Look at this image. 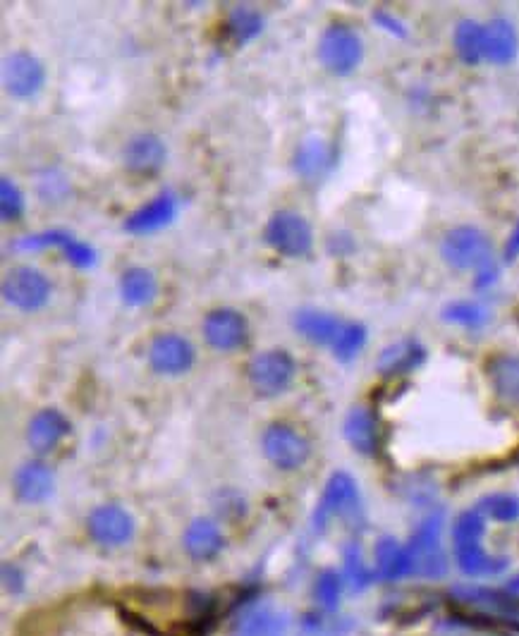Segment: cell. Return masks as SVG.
<instances>
[{
  "instance_id": "ffe728a7",
  "label": "cell",
  "mask_w": 519,
  "mask_h": 636,
  "mask_svg": "<svg viewBox=\"0 0 519 636\" xmlns=\"http://www.w3.org/2000/svg\"><path fill=\"white\" fill-rule=\"evenodd\" d=\"M288 617L271 605H256L244 610L232 625L228 636H288Z\"/></svg>"
},
{
  "instance_id": "30bf717a",
  "label": "cell",
  "mask_w": 519,
  "mask_h": 636,
  "mask_svg": "<svg viewBox=\"0 0 519 636\" xmlns=\"http://www.w3.org/2000/svg\"><path fill=\"white\" fill-rule=\"evenodd\" d=\"M146 359H149L151 371L158 373V376H182L197 362V350H194V345L185 335L158 333L149 342Z\"/></svg>"
},
{
  "instance_id": "e0dca14e",
  "label": "cell",
  "mask_w": 519,
  "mask_h": 636,
  "mask_svg": "<svg viewBox=\"0 0 519 636\" xmlns=\"http://www.w3.org/2000/svg\"><path fill=\"white\" fill-rule=\"evenodd\" d=\"M72 431L70 419L60 409L46 407L36 412L27 426V443L36 455H48L60 445L67 433Z\"/></svg>"
},
{
  "instance_id": "4dcf8cb0",
  "label": "cell",
  "mask_w": 519,
  "mask_h": 636,
  "mask_svg": "<svg viewBox=\"0 0 519 636\" xmlns=\"http://www.w3.org/2000/svg\"><path fill=\"white\" fill-rule=\"evenodd\" d=\"M366 338H369V333H366L364 323H357V321L343 323L338 338H335V342L331 345L333 357L338 359V362H352V359L364 350Z\"/></svg>"
},
{
  "instance_id": "6da1fadb",
  "label": "cell",
  "mask_w": 519,
  "mask_h": 636,
  "mask_svg": "<svg viewBox=\"0 0 519 636\" xmlns=\"http://www.w3.org/2000/svg\"><path fill=\"white\" fill-rule=\"evenodd\" d=\"M443 261L455 271H484L493 266V244L484 230L474 225H457L441 240Z\"/></svg>"
},
{
  "instance_id": "9c48e42d",
  "label": "cell",
  "mask_w": 519,
  "mask_h": 636,
  "mask_svg": "<svg viewBox=\"0 0 519 636\" xmlns=\"http://www.w3.org/2000/svg\"><path fill=\"white\" fill-rule=\"evenodd\" d=\"M46 84V65L32 51H12L3 63V87L15 99H34Z\"/></svg>"
},
{
  "instance_id": "d6a6232c",
  "label": "cell",
  "mask_w": 519,
  "mask_h": 636,
  "mask_svg": "<svg viewBox=\"0 0 519 636\" xmlns=\"http://www.w3.org/2000/svg\"><path fill=\"white\" fill-rule=\"evenodd\" d=\"M443 321L455 323V326H464V328H481L488 321V311L476 302H453L443 309Z\"/></svg>"
},
{
  "instance_id": "5bb4252c",
  "label": "cell",
  "mask_w": 519,
  "mask_h": 636,
  "mask_svg": "<svg viewBox=\"0 0 519 636\" xmlns=\"http://www.w3.org/2000/svg\"><path fill=\"white\" fill-rule=\"evenodd\" d=\"M177 211H180V199H177L175 192L156 194L154 199L146 201L144 206L134 209L130 216L122 223V230L130 232L134 237H144V235H154V232L168 228L170 223L177 218Z\"/></svg>"
},
{
  "instance_id": "ba28073f",
  "label": "cell",
  "mask_w": 519,
  "mask_h": 636,
  "mask_svg": "<svg viewBox=\"0 0 519 636\" xmlns=\"http://www.w3.org/2000/svg\"><path fill=\"white\" fill-rule=\"evenodd\" d=\"M261 450H264L266 460L280 472H297L311 455L309 440L288 424L268 426L261 436Z\"/></svg>"
},
{
  "instance_id": "3957f363",
  "label": "cell",
  "mask_w": 519,
  "mask_h": 636,
  "mask_svg": "<svg viewBox=\"0 0 519 636\" xmlns=\"http://www.w3.org/2000/svg\"><path fill=\"white\" fill-rule=\"evenodd\" d=\"M316 55H319V63L326 67L331 75H352L364 58L362 36L354 32L350 24H328L319 39Z\"/></svg>"
},
{
  "instance_id": "4316f807",
  "label": "cell",
  "mask_w": 519,
  "mask_h": 636,
  "mask_svg": "<svg viewBox=\"0 0 519 636\" xmlns=\"http://www.w3.org/2000/svg\"><path fill=\"white\" fill-rule=\"evenodd\" d=\"M488 378L493 390L510 405H519V357L498 354L488 362Z\"/></svg>"
},
{
  "instance_id": "8fae6325",
  "label": "cell",
  "mask_w": 519,
  "mask_h": 636,
  "mask_svg": "<svg viewBox=\"0 0 519 636\" xmlns=\"http://www.w3.org/2000/svg\"><path fill=\"white\" fill-rule=\"evenodd\" d=\"M206 345L216 352H235L249 338V321L242 311L232 307L211 309L201 323Z\"/></svg>"
},
{
  "instance_id": "d4e9b609",
  "label": "cell",
  "mask_w": 519,
  "mask_h": 636,
  "mask_svg": "<svg viewBox=\"0 0 519 636\" xmlns=\"http://www.w3.org/2000/svg\"><path fill=\"white\" fill-rule=\"evenodd\" d=\"M345 440L352 445L359 455H374L378 450V421L371 409L366 407H352L347 412L343 424Z\"/></svg>"
},
{
  "instance_id": "603a6c76",
  "label": "cell",
  "mask_w": 519,
  "mask_h": 636,
  "mask_svg": "<svg viewBox=\"0 0 519 636\" xmlns=\"http://www.w3.org/2000/svg\"><path fill=\"white\" fill-rule=\"evenodd\" d=\"M519 36L510 20L496 17L484 24V60L493 65H510L517 58Z\"/></svg>"
},
{
  "instance_id": "4fadbf2b",
  "label": "cell",
  "mask_w": 519,
  "mask_h": 636,
  "mask_svg": "<svg viewBox=\"0 0 519 636\" xmlns=\"http://www.w3.org/2000/svg\"><path fill=\"white\" fill-rule=\"evenodd\" d=\"M87 529L89 536L94 538L99 546L106 548H118L125 546L127 541L134 536V517L125 507L108 503L99 505L91 510L87 517Z\"/></svg>"
},
{
  "instance_id": "d590c367",
  "label": "cell",
  "mask_w": 519,
  "mask_h": 636,
  "mask_svg": "<svg viewBox=\"0 0 519 636\" xmlns=\"http://www.w3.org/2000/svg\"><path fill=\"white\" fill-rule=\"evenodd\" d=\"M3 579H5V586H8V591H12V593L22 591V586H24L22 574L15 565H3Z\"/></svg>"
},
{
  "instance_id": "2e32d148",
  "label": "cell",
  "mask_w": 519,
  "mask_h": 636,
  "mask_svg": "<svg viewBox=\"0 0 519 636\" xmlns=\"http://www.w3.org/2000/svg\"><path fill=\"white\" fill-rule=\"evenodd\" d=\"M12 488H15L17 500L24 505H41L46 503L56 488V474L41 460H29L17 467L12 476Z\"/></svg>"
},
{
  "instance_id": "ac0fdd59",
  "label": "cell",
  "mask_w": 519,
  "mask_h": 636,
  "mask_svg": "<svg viewBox=\"0 0 519 636\" xmlns=\"http://www.w3.org/2000/svg\"><path fill=\"white\" fill-rule=\"evenodd\" d=\"M335 165V149L326 139L307 137L295 151V173L304 182H321L331 175Z\"/></svg>"
},
{
  "instance_id": "d6986e66",
  "label": "cell",
  "mask_w": 519,
  "mask_h": 636,
  "mask_svg": "<svg viewBox=\"0 0 519 636\" xmlns=\"http://www.w3.org/2000/svg\"><path fill=\"white\" fill-rule=\"evenodd\" d=\"M292 328L304 340H309L311 345H333L340 328H343V321L331 311L304 307L292 314Z\"/></svg>"
},
{
  "instance_id": "83f0119b",
  "label": "cell",
  "mask_w": 519,
  "mask_h": 636,
  "mask_svg": "<svg viewBox=\"0 0 519 636\" xmlns=\"http://www.w3.org/2000/svg\"><path fill=\"white\" fill-rule=\"evenodd\" d=\"M261 32H264V17L259 10L247 8V5L232 10L228 22H225V34L235 46H247Z\"/></svg>"
},
{
  "instance_id": "9a60e30c",
  "label": "cell",
  "mask_w": 519,
  "mask_h": 636,
  "mask_svg": "<svg viewBox=\"0 0 519 636\" xmlns=\"http://www.w3.org/2000/svg\"><path fill=\"white\" fill-rule=\"evenodd\" d=\"M168 158V149L158 134L144 132L134 134L122 149V163L137 177H154L163 170Z\"/></svg>"
},
{
  "instance_id": "7a4b0ae2",
  "label": "cell",
  "mask_w": 519,
  "mask_h": 636,
  "mask_svg": "<svg viewBox=\"0 0 519 636\" xmlns=\"http://www.w3.org/2000/svg\"><path fill=\"white\" fill-rule=\"evenodd\" d=\"M441 534V512H433V515L421 519L419 527L414 529V534L407 543L409 560H412V574L424 579H441L448 574V558H445Z\"/></svg>"
},
{
  "instance_id": "277c9868",
  "label": "cell",
  "mask_w": 519,
  "mask_h": 636,
  "mask_svg": "<svg viewBox=\"0 0 519 636\" xmlns=\"http://www.w3.org/2000/svg\"><path fill=\"white\" fill-rule=\"evenodd\" d=\"M264 240L273 252L285 256V259H302L314 249V230L302 213L285 209L268 218Z\"/></svg>"
},
{
  "instance_id": "f1b7e54d",
  "label": "cell",
  "mask_w": 519,
  "mask_h": 636,
  "mask_svg": "<svg viewBox=\"0 0 519 636\" xmlns=\"http://www.w3.org/2000/svg\"><path fill=\"white\" fill-rule=\"evenodd\" d=\"M455 51L462 63L479 65L484 60V24L474 20H462L455 27Z\"/></svg>"
},
{
  "instance_id": "74e56055",
  "label": "cell",
  "mask_w": 519,
  "mask_h": 636,
  "mask_svg": "<svg viewBox=\"0 0 519 636\" xmlns=\"http://www.w3.org/2000/svg\"><path fill=\"white\" fill-rule=\"evenodd\" d=\"M374 20H376V22H386V24H383V27L390 29V32H393V34L405 36V29L400 27V22H398V20H393V17H388V12H376Z\"/></svg>"
},
{
  "instance_id": "484cf974",
  "label": "cell",
  "mask_w": 519,
  "mask_h": 636,
  "mask_svg": "<svg viewBox=\"0 0 519 636\" xmlns=\"http://www.w3.org/2000/svg\"><path fill=\"white\" fill-rule=\"evenodd\" d=\"M376 574L383 582H400L412 574V560H409L407 546H400L393 536H383L376 543Z\"/></svg>"
},
{
  "instance_id": "836d02e7",
  "label": "cell",
  "mask_w": 519,
  "mask_h": 636,
  "mask_svg": "<svg viewBox=\"0 0 519 636\" xmlns=\"http://www.w3.org/2000/svg\"><path fill=\"white\" fill-rule=\"evenodd\" d=\"M343 584L345 577L338 570H323L316 577L314 584V598L321 608L335 610L340 605V596H343Z\"/></svg>"
},
{
  "instance_id": "8992f818",
  "label": "cell",
  "mask_w": 519,
  "mask_h": 636,
  "mask_svg": "<svg viewBox=\"0 0 519 636\" xmlns=\"http://www.w3.org/2000/svg\"><path fill=\"white\" fill-rule=\"evenodd\" d=\"M297 364L285 350H266L254 354L252 362L247 364L249 385L261 397H276L290 388L295 381Z\"/></svg>"
},
{
  "instance_id": "cb8c5ba5",
  "label": "cell",
  "mask_w": 519,
  "mask_h": 636,
  "mask_svg": "<svg viewBox=\"0 0 519 636\" xmlns=\"http://www.w3.org/2000/svg\"><path fill=\"white\" fill-rule=\"evenodd\" d=\"M118 292H120V299L127 304V307L132 309L149 307L158 295V280L149 268L130 266L120 275Z\"/></svg>"
},
{
  "instance_id": "f546056e",
  "label": "cell",
  "mask_w": 519,
  "mask_h": 636,
  "mask_svg": "<svg viewBox=\"0 0 519 636\" xmlns=\"http://www.w3.org/2000/svg\"><path fill=\"white\" fill-rule=\"evenodd\" d=\"M476 510L493 522L510 524L519 519V498L512 493H491L476 503Z\"/></svg>"
},
{
  "instance_id": "7c38bea8",
  "label": "cell",
  "mask_w": 519,
  "mask_h": 636,
  "mask_svg": "<svg viewBox=\"0 0 519 636\" xmlns=\"http://www.w3.org/2000/svg\"><path fill=\"white\" fill-rule=\"evenodd\" d=\"M56 247L63 252V256L77 268H91L96 266V249L91 244L77 240L72 232L67 230H46V232H34V235H24L20 240L10 244V249L15 252H39V249Z\"/></svg>"
},
{
  "instance_id": "8d00e7d4",
  "label": "cell",
  "mask_w": 519,
  "mask_h": 636,
  "mask_svg": "<svg viewBox=\"0 0 519 636\" xmlns=\"http://www.w3.org/2000/svg\"><path fill=\"white\" fill-rule=\"evenodd\" d=\"M503 254H505V261H508V264H510V261H515L517 256H519V220H517L515 228H512L508 242H505Z\"/></svg>"
},
{
  "instance_id": "1f68e13d",
  "label": "cell",
  "mask_w": 519,
  "mask_h": 636,
  "mask_svg": "<svg viewBox=\"0 0 519 636\" xmlns=\"http://www.w3.org/2000/svg\"><path fill=\"white\" fill-rule=\"evenodd\" d=\"M343 560H345V582H350V586L354 591H362L369 586L371 582H374L376 574L366 567V562L362 558V548H359V543H347L345 550H343Z\"/></svg>"
},
{
  "instance_id": "7402d4cb",
  "label": "cell",
  "mask_w": 519,
  "mask_h": 636,
  "mask_svg": "<svg viewBox=\"0 0 519 636\" xmlns=\"http://www.w3.org/2000/svg\"><path fill=\"white\" fill-rule=\"evenodd\" d=\"M182 546H185L189 558L197 562H206L221 553L225 546V538L221 527H218L213 519L197 517L194 522H189V527L185 529Z\"/></svg>"
},
{
  "instance_id": "e575fe53",
  "label": "cell",
  "mask_w": 519,
  "mask_h": 636,
  "mask_svg": "<svg viewBox=\"0 0 519 636\" xmlns=\"http://www.w3.org/2000/svg\"><path fill=\"white\" fill-rule=\"evenodd\" d=\"M27 211V199H24V192L10 177H3L0 180V216H3L5 223H17Z\"/></svg>"
},
{
  "instance_id": "52a82bcc",
  "label": "cell",
  "mask_w": 519,
  "mask_h": 636,
  "mask_svg": "<svg viewBox=\"0 0 519 636\" xmlns=\"http://www.w3.org/2000/svg\"><path fill=\"white\" fill-rule=\"evenodd\" d=\"M53 295V285L51 280L46 278L39 268L32 266H17L8 271L3 280V297L10 307L27 311L44 309L48 304V299Z\"/></svg>"
},
{
  "instance_id": "5b68a950",
  "label": "cell",
  "mask_w": 519,
  "mask_h": 636,
  "mask_svg": "<svg viewBox=\"0 0 519 636\" xmlns=\"http://www.w3.org/2000/svg\"><path fill=\"white\" fill-rule=\"evenodd\" d=\"M359 510H362V498H359L357 481L347 472H333L311 517V527L316 534H323L335 517L352 519L359 515Z\"/></svg>"
},
{
  "instance_id": "44dd1931",
  "label": "cell",
  "mask_w": 519,
  "mask_h": 636,
  "mask_svg": "<svg viewBox=\"0 0 519 636\" xmlns=\"http://www.w3.org/2000/svg\"><path fill=\"white\" fill-rule=\"evenodd\" d=\"M426 362V347L417 338H402L378 354L376 369L383 376H402L417 371Z\"/></svg>"
}]
</instances>
